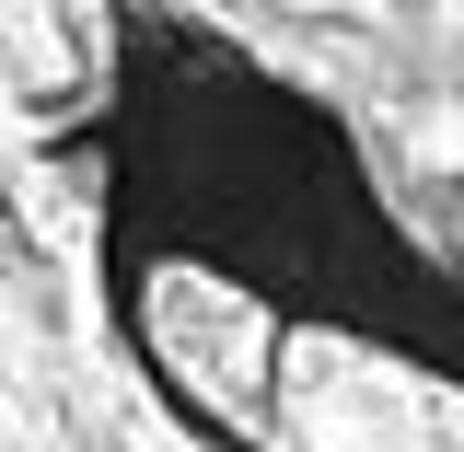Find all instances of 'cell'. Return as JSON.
Wrapping results in <instances>:
<instances>
[{"label":"cell","mask_w":464,"mask_h":452,"mask_svg":"<svg viewBox=\"0 0 464 452\" xmlns=\"http://www.w3.org/2000/svg\"><path fill=\"white\" fill-rule=\"evenodd\" d=\"M279 418L302 452H418V406H406V383L383 371V360H360V348H325L302 337L279 348Z\"/></svg>","instance_id":"cell-1"},{"label":"cell","mask_w":464,"mask_h":452,"mask_svg":"<svg viewBox=\"0 0 464 452\" xmlns=\"http://www.w3.org/2000/svg\"><path fill=\"white\" fill-rule=\"evenodd\" d=\"M151 348H163V371L209 383V395H256L279 360V325H267V302H244L209 267H163L151 279Z\"/></svg>","instance_id":"cell-2"}]
</instances>
